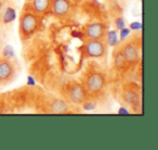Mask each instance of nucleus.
<instances>
[{
	"instance_id": "obj_20",
	"label": "nucleus",
	"mask_w": 158,
	"mask_h": 150,
	"mask_svg": "<svg viewBox=\"0 0 158 150\" xmlns=\"http://www.w3.org/2000/svg\"><path fill=\"white\" fill-rule=\"evenodd\" d=\"M117 113H118V114H129V111L126 109V107H120L119 110L117 111Z\"/></svg>"
},
{
	"instance_id": "obj_5",
	"label": "nucleus",
	"mask_w": 158,
	"mask_h": 150,
	"mask_svg": "<svg viewBox=\"0 0 158 150\" xmlns=\"http://www.w3.org/2000/svg\"><path fill=\"white\" fill-rule=\"evenodd\" d=\"M67 97L74 104H82V102L89 97L84 85L74 83L67 89Z\"/></svg>"
},
{
	"instance_id": "obj_3",
	"label": "nucleus",
	"mask_w": 158,
	"mask_h": 150,
	"mask_svg": "<svg viewBox=\"0 0 158 150\" xmlns=\"http://www.w3.org/2000/svg\"><path fill=\"white\" fill-rule=\"evenodd\" d=\"M81 52L87 58H102L107 52V44L102 39H87L81 47Z\"/></svg>"
},
{
	"instance_id": "obj_12",
	"label": "nucleus",
	"mask_w": 158,
	"mask_h": 150,
	"mask_svg": "<svg viewBox=\"0 0 158 150\" xmlns=\"http://www.w3.org/2000/svg\"><path fill=\"white\" fill-rule=\"evenodd\" d=\"M51 0H31V9L38 14H42L50 9Z\"/></svg>"
},
{
	"instance_id": "obj_14",
	"label": "nucleus",
	"mask_w": 158,
	"mask_h": 150,
	"mask_svg": "<svg viewBox=\"0 0 158 150\" xmlns=\"http://www.w3.org/2000/svg\"><path fill=\"white\" fill-rule=\"evenodd\" d=\"M106 44L110 47H116L119 42L118 37V32L116 29H110V31L106 32Z\"/></svg>"
},
{
	"instance_id": "obj_7",
	"label": "nucleus",
	"mask_w": 158,
	"mask_h": 150,
	"mask_svg": "<svg viewBox=\"0 0 158 150\" xmlns=\"http://www.w3.org/2000/svg\"><path fill=\"white\" fill-rule=\"evenodd\" d=\"M121 52H123V57H125L126 61L129 65L132 64H136L140 59V53H139V48L138 45L134 42L130 40L127 42L123 47H121Z\"/></svg>"
},
{
	"instance_id": "obj_2",
	"label": "nucleus",
	"mask_w": 158,
	"mask_h": 150,
	"mask_svg": "<svg viewBox=\"0 0 158 150\" xmlns=\"http://www.w3.org/2000/svg\"><path fill=\"white\" fill-rule=\"evenodd\" d=\"M82 85L88 96H97L103 91L106 85V77L101 72H91L85 77Z\"/></svg>"
},
{
	"instance_id": "obj_9",
	"label": "nucleus",
	"mask_w": 158,
	"mask_h": 150,
	"mask_svg": "<svg viewBox=\"0 0 158 150\" xmlns=\"http://www.w3.org/2000/svg\"><path fill=\"white\" fill-rule=\"evenodd\" d=\"M70 2L69 0H54L51 2L50 9L53 15L57 18H65L70 11Z\"/></svg>"
},
{
	"instance_id": "obj_1",
	"label": "nucleus",
	"mask_w": 158,
	"mask_h": 150,
	"mask_svg": "<svg viewBox=\"0 0 158 150\" xmlns=\"http://www.w3.org/2000/svg\"><path fill=\"white\" fill-rule=\"evenodd\" d=\"M40 27V16L33 9L24 10L20 16L19 32L22 39L31 38Z\"/></svg>"
},
{
	"instance_id": "obj_6",
	"label": "nucleus",
	"mask_w": 158,
	"mask_h": 150,
	"mask_svg": "<svg viewBox=\"0 0 158 150\" xmlns=\"http://www.w3.org/2000/svg\"><path fill=\"white\" fill-rule=\"evenodd\" d=\"M106 25L102 22H94L84 27V35L87 39H102L105 37Z\"/></svg>"
},
{
	"instance_id": "obj_4",
	"label": "nucleus",
	"mask_w": 158,
	"mask_h": 150,
	"mask_svg": "<svg viewBox=\"0 0 158 150\" xmlns=\"http://www.w3.org/2000/svg\"><path fill=\"white\" fill-rule=\"evenodd\" d=\"M16 68L14 63L9 59H0V85H6L12 82L15 77Z\"/></svg>"
},
{
	"instance_id": "obj_21",
	"label": "nucleus",
	"mask_w": 158,
	"mask_h": 150,
	"mask_svg": "<svg viewBox=\"0 0 158 150\" xmlns=\"http://www.w3.org/2000/svg\"><path fill=\"white\" fill-rule=\"evenodd\" d=\"M27 85H31V86L36 85V82H35V80H34L33 76H28V77H27Z\"/></svg>"
},
{
	"instance_id": "obj_22",
	"label": "nucleus",
	"mask_w": 158,
	"mask_h": 150,
	"mask_svg": "<svg viewBox=\"0 0 158 150\" xmlns=\"http://www.w3.org/2000/svg\"><path fill=\"white\" fill-rule=\"evenodd\" d=\"M3 9V0H0V12Z\"/></svg>"
},
{
	"instance_id": "obj_18",
	"label": "nucleus",
	"mask_w": 158,
	"mask_h": 150,
	"mask_svg": "<svg viewBox=\"0 0 158 150\" xmlns=\"http://www.w3.org/2000/svg\"><path fill=\"white\" fill-rule=\"evenodd\" d=\"M126 26V22H125V19L123 16H118V18L115 19V27L116 29H121Z\"/></svg>"
},
{
	"instance_id": "obj_16",
	"label": "nucleus",
	"mask_w": 158,
	"mask_h": 150,
	"mask_svg": "<svg viewBox=\"0 0 158 150\" xmlns=\"http://www.w3.org/2000/svg\"><path fill=\"white\" fill-rule=\"evenodd\" d=\"M130 33H131V31H130L129 27H123V29H119V34H118V37H119V42H125L126 39H127L128 37H129Z\"/></svg>"
},
{
	"instance_id": "obj_15",
	"label": "nucleus",
	"mask_w": 158,
	"mask_h": 150,
	"mask_svg": "<svg viewBox=\"0 0 158 150\" xmlns=\"http://www.w3.org/2000/svg\"><path fill=\"white\" fill-rule=\"evenodd\" d=\"M81 106H82V108H84V110L91 111V110H94V109L97 108L98 102H97V100H94L93 98H89L88 97L84 102H82Z\"/></svg>"
},
{
	"instance_id": "obj_13",
	"label": "nucleus",
	"mask_w": 158,
	"mask_h": 150,
	"mask_svg": "<svg viewBox=\"0 0 158 150\" xmlns=\"http://www.w3.org/2000/svg\"><path fill=\"white\" fill-rule=\"evenodd\" d=\"M114 65L117 70H126V68L129 66V64L127 63L125 57H123V52H121V49H118L114 52Z\"/></svg>"
},
{
	"instance_id": "obj_11",
	"label": "nucleus",
	"mask_w": 158,
	"mask_h": 150,
	"mask_svg": "<svg viewBox=\"0 0 158 150\" xmlns=\"http://www.w3.org/2000/svg\"><path fill=\"white\" fill-rule=\"evenodd\" d=\"M18 18V13H16V9L12 6H8L3 9V11L1 12V23L2 24H11L12 22L16 20Z\"/></svg>"
},
{
	"instance_id": "obj_17",
	"label": "nucleus",
	"mask_w": 158,
	"mask_h": 150,
	"mask_svg": "<svg viewBox=\"0 0 158 150\" xmlns=\"http://www.w3.org/2000/svg\"><path fill=\"white\" fill-rule=\"evenodd\" d=\"M3 58H6V59H9L11 60V58L14 57V51L13 49H12L11 46H7L5 49H3Z\"/></svg>"
},
{
	"instance_id": "obj_10",
	"label": "nucleus",
	"mask_w": 158,
	"mask_h": 150,
	"mask_svg": "<svg viewBox=\"0 0 158 150\" xmlns=\"http://www.w3.org/2000/svg\"><path fill=\"white\" fill-rule=\"evenodd\" d=\"M68 104L63 99H53L51 104H49V109H50L51 113H55V114H63V113L68 112Z\"/></svg>"
},
{
	"instance_id": "obj_8",
	"label": "nucleus",
	"mask_w": 158,
	"mask_h": 150,
	"mask_svg": "<svg viewBox=\"0 0 158 150\" xmlns=\"http://www.w3.org/2000/svg\"><path fill=\"white\" fill-rule=\"evenodd\" d=\"M123 100L131 108H136L140 104V91L133 85H127L123 89Z\"/></svg>"
},
{
	"instance_id": "obj_19",
	"label": "nucleus",
	"mask_w": 158,
	"mask_h": 150,
	"mask_svg": "<svg viewBox=\"0 0 158 150\" xmlns=\"http://www.w3.org/2000/svg\"><path fill=\"white\" fill-rule=\"evenodd\" d=\"M129 29L130 31H140L142 29V23L139 22V21H134L129 25Z\"/></svg>"
}]
</instances>
